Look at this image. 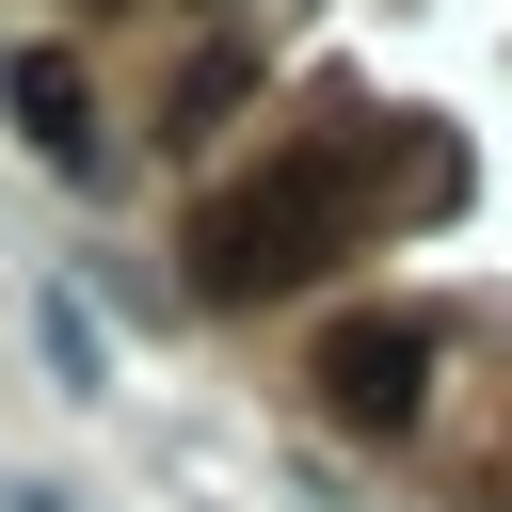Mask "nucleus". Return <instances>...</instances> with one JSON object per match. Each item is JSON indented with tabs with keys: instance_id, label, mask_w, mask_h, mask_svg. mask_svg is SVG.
Here are the masks:
<instances>
[{
	"instance_id": "nucleus-5",
	"label": "nucleus",
	"mask_w": 512,
	"mask_h": 512,
	"mask_svg": "<svg viewBox=\"0 0 512 512\" xmlns=\"http://www.w3.org/2000/svg\"><path fill=\"white\" fill-rule=\"evenodd\" d=\"M240 80H256V64H240V48H208V64H192V80H176V144H192V128H208V112H240Z\"/></svg>"
},
{
	"instance_id": "nucleus-3",
	"label": "nucleus",
	"mask_w": 512,
	"mask_h": 512,
	"mask_svg": "<svg viewBox=\"0 0 512 512\" xmlns=\"http://www.w3.org/2000/svg\"><path fill=\"white\" fill-rule=\"evenodd\" d=\"M0 96H16V128H32L64 176H96V96H80V64H64V48H16V64H0Z\"/></svg>"
},
{
	"instance_id": "nucleus-2",
	"label": "nucleus",
	"mask_w": 512,
	"mask_h": 512,
	"mask_svg": "<svg viewBox=\"0 0 512 512\" xmlns=\"http://www.w3.org/2000/svg\"><path fill=\"white\" fill-rule=\"evenodd\" d=\"M432 352H448V336H432L416 304H368V320L320 336V400H336L352 432H400V416L432 400Z\"/></svg>"
},
{
	"instance_id": "nucleus-1",
	"label": "nucleus",
	"mask_w": 512,
	"mask_h": 512,
	"mask_svg": "<svg viewBox=\"0 0 512 512\" xmlns=\"http://www.w3.org/2000/svg\"><path fill=\"white\" fill-rule=\"evenodd\" d=\"M336 224H352V160H272V176L192 208V288L208 304H272V288H304L336 256Z\"/></svg>"
},
{
	"instance_id": "nucleus-4",
	"label": "nucleus",
	"mask_w": 512,
	"mask_h": 512,
	"mask_svg": "<svg viewBox=\"0 0 512 512\" xmlns=\"http://www.w3.org/2000/svg\"><path fill=\"white\" fill-rule=\"evenodd\" d=\"M32 352H48V384H64V400H96V384H112V336H96V304H64V288L32 304Z\"/></svg>"
}]
</instances>
